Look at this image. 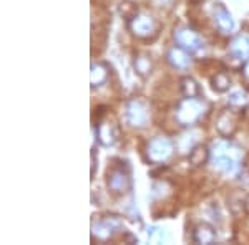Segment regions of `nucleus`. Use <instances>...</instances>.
I'll return each instance as SVG.
<instances>
[{
	"mask_svg": "<svg viewBox=\"0 0 249 245\" xmlns=\"http://www.w3.org/2000/svg\"><path fill=\"white\" fill-rule=\"evenodd\" d=\"M208 110V103L199 98H183L176 104L175 119L179 126H195L204 118Z\"/></svg>",
	"mask_w": 249,
	"mask_h": 245,
	"instance_id": "f257e3e1",
	"label": "nucleus"
},
{
	"mask_svg": "<svg viewBox=\"0 0 249 245\" xmlns=\"http://www.w3.org/2000/svg\"><path fill=\"white\" fill-rule=\"evenodd\" d=\"M241 149L232 144L228 143H218L214 147V154H213V166L214 169L224 176L236 174L241 163Z\"/></svg>",
	"mask_w": 249,
	"mask_h": 245,
	"instance_id": "f03ea898",
	"label": "nucleus"
},
{
	"mask_svg": "<svg viewBox=\"0 0 249 245\" xmlns=\"http://www.w3.org/2000/svg\"><path fill=\"white\" fill-rule=\"evenodd\" d=\"M107 187L115 196H122L131 191V172L126 161H113V164L108 166Z\"/></svg>",
	"mask_w": 249,
	"mask_h": 245,
	"instance_id": "7ed1b4c3",
	"label": "nucleus"
},
{
	"mask_svg": "<svg viewBox=\"0 0 249 245\" xmlns=\"http://www.w3.org/2000/svg\"><path fill=\"white\" fill-rule=\"evenodd\" d=\"M128 30L140 40H155L160 33V23L158 20L153 18L151 15L138 12L130 22H126Z\"/></svg>",
	"mask_w": 249,
	"mask_h": 245,
	"instance_id": "20e7f679",
	"label": "nucleus"
},
{
	"mask_svg": "<svg viewBox=\"0 0 249 245\" xmlns=\"http://www.w3.org/2000/svg\"><path fill=\"white\" fill-rule=\"evenodd\" d=\"M122 230V220L116 215H100L93 222L91 227V235L93 240L98 242H108Z\"/></svg>",
	"mask_w": 249,
	"mask_h": 245,
	"instance_id": "39448f33",
	"label": "nucleus"
},
{
	"mask_svg": "<svg viewBox=\"0 0 249 245\" xmlns=\"http://www.w3.org/2000/svg\"><path fill=\"white\" fill-rule=\"evenodd\" d=\"M124 119L131 128H144L150 119V106L143 98H131L124 106Z\"/></svg>",
	"mask_w": 249,
	"mask_h": 245,
	"instance_id": "423d86ee",
	"label": "nucleus"
},
{
	"mask_svg": "<svg viewBox=\"0 0 249 245\" xmlns=\"http://www.w3.org/2000/svg\"><path fill=\"white\" fill-rule=\"evenodd\" d=\"M173 143L168 138L163 136H156L146 144V149H144V156L146 161L151 164H163L173 156Z\"/></svg>",
	"mask_w": 249,
	"mask_h": 245,
	"instance_id": "0eeeda50",
	"label": "nucleus"
},
{
	"mask_svg": "<svg viewBox=\"0 0 249 245\" xmlns=\"http://www.w3.org/2000/svg\"><path fill=\"white\" fill-rule=\"evenodd\" d=\"M95 136L96 141L102 146H113L118 141L120 136V128L113 119H110V116L98 113V121L95 126Z\"/></svg>",
	"mask_w": 249,
	"mask_h": 245,
	"instance_id": "6e6552de",
	"label": "nucleus"
},
{
	"mask_svg": "<svg viewBox=\"0 0 249 245\" xmlns=\"http://www.w3.org/2000/svg\"><path fill=\"white\" fill-rule=\"evenodd\" d=\"M175 42H176V45L188 50L190 53L198 51L199 48L203 47V40L199 37L198 32L186 25H181V27H178V29H175Z\"/></svg>",
	"mask_w": 249,
	"mask_h": 245,
	"instance_id": "1a4fd4ad",
	"label": "nucleus"
},
{
	"mask_svg": "<svg viewBox=\"0 0 249 245\" xmlns=\"http://www.w3.org/2000/svg\"><path fill=\"white\" fill-rule=\"evenodd\" d=\"M238 121H239V114L236 111V108H228L223 110L218 116V121H216V130L223 138H231L234 134V131L238 130Z\"/></svg>",
	"mask_w": 249,
	"mask_h": 245,
	"instance_id": "9d476101",
	"label": "nucleus"
},
{
	"mask_svg": "<svg viewBox=\"0 0 249 245\" xmlns=\"http://www.w3.org/2000/svg\"><path fill=\"white\" fill-rule=\"evenodd\" d=\"M230 57L231 60L239 63V66L243 68L244 63L249 60V38L244 35H239L231 42L230 45Z\"/></svg>",
	"mask_w": 249,
	"mask_h": 245,
	"instance_id": "9b49d317",
	"label": "nucleus"
},
{
	"mask_svg": "<svg viewBox=\"0 0 249 245\" xmlns=\"http://www.w3.org/2000/svg\"><path fill=\"white\" fill-rule=\"evenodd\" d=\"M213 20H214V25L219 30V33H231L234 29V20H232L230 12L226 10V7H223L221 3L214 7Z\"/></svg>",
	"mask_w": 249,
	"mask_h": 245,
	"instance_id": "f8f14e48",
	"label": "nucleus"
},
{
	"mask_svg": "<svg viewBox=\"0 0 249 245\" xmlns=\"http://www.w3.org/2000/svg\"><path fill=\"white\" fill-rule=\"evenodd\" d=\"M166 60L173 68H176V70H184V68H188L191 63L190 51L184 50V48H181V47H178V45L168 50Z\"/></svg>",
	"mask_w": 249,
	"mask_h": 245,
	"instance_id": "ddd939ff",
	"label": "nucleus"
},
{
	"mask_svg": "<svg viewBox=\"0 0 249 245\" xmlns=\"http://www.w3.org/2000/svg\"><path fill=\"white\" fill-rule=\"evenodd\" d=\"M193 240L196 244H213L216 240V230L214 227L208 222H201L193 230Z\"/></svg>",
	"mask_w": 249,
	"mask_h": 245,
	"instance_id": "4468645a",
	"label": "nucleus"
},
{
	"mask_svg": "<svg viewBox=\"0 0 249 245\" xmlns=\"http://www.w3.org/2000/svg\"><path fill=\"white\" fill-rule=\"evenodd\" d=\"M211 158V151L208 149L204 144H195L193 149L188 152V161L193 167H201L210 161Z\"/></svg>",
	"mask_w": 249,
	"mask_h": 245,
	"instance_id": "2eb2a0df",
	"label": "nucleus"
},
{
	"mask_svg": "<svg viewBox=\"0 0 249 245\" xmlns=\"http://www.w3.org/2000/svg\"><path fill=\"white\" fill-rule=\"evenodd\" d=\"M133 66H135V71L138 76L142 78H148L153 71V60H151V55L146 53V51H142L135 57V62H133Z\"/></svg>",
	"mask_w": 249,
	"mask_h": 245,
	"instance_id": "dca6fc26",
	"label": "nucleus"
},
{
	"mask_svg": "<svg viewBox=\"0 0 249 245\" xmlns=\"http://www.w3.org/2000/svg\"><path fill=\"white\" fill-rule=\"evenodd\" d=\"M108 76H110V68H108L107 63L96 62L91 65L90 78H91V86L93 88H100V86L105 85L108 82Z\"/></svg>",
	"mask_w": 249,
	"mask_h": 245,
	"instance_id": "f3484780",
	"label": "nucleus"
},
{
	"mask_svg": "<svg viewBox=\"0 0 249 245\" xmlns=\"http://www.w3.org/2000/svg\"><path fill=\"white\" fill-rule=\"evenodd\" d=\"M179 91H181L184 98H199L201 96V88H199L196 80L191 78V76L181 78V82H179Z\"/></svg>",
	"mask_w": 249,
	"mask_h": 245,
	"instance_id": "a211bd4d",
	"label": "nucleus"
},
{
	"mask_svg": "<svg viewBox=\"0 0 249 245\" xmlns=\"http://www.w3.org/2000/svg\"><path fill=\"white\" fill-rule=\"evenodd\" d=\"M231 86V78L230 75L224 70L221 71H214V75L211 76V88L216 91V93H224L228 91Z\"/></svg>",
	"mask_w": 249,
	"mask_h": 245,
	"instance_id": "6ab92c4d",
	"label": "nucleus"
},
{
	"mask_svg": "<svg viewBox=\"0 0 249 245\" xmlns=\"http://www.w3.org/2000/svg\"><path fill=\"white\" fill-rule=\"evenodd\" d=\"M138 12H140L138 5L133 2H124V3H122V7H120V14H122V17L124 18V22H130Z\"/></svg>",
	"mask_w": 249,
	"mask_h": 245,
	"instance_id": "aec40b11",
	"label": "nucleus"
},
{
	"mask_svg": "<svg viewBox=\"0 0 249 245\" xmlns=\"http://www.w3.org/2000/svg\"><path fill=\"white\" fill-rule=\"evenodd\" d=\"M148 239H150L151 244H163L168 240V234L164 232V229H150V232H148Z\"/></svg>",
	"mask_w": 249,
	"mask_h": 245,
	"instance_id": "412c9836",
	"label": "nucleus"
},
{
	"mask_svg": "<svg viewBox=\"0 0 249 245\" xmlns=\"http://www.w3.org/2000/svg\"><path fill=\"white\" fill-rule=\"evenodd\" d=\"M246 103H248V98H246V95H244L243 91H234V93L230 96V106L231 108L239 110V108H243Z\"/></svg>",
	"mask_w": 249,
	"mask_h": 245,
	"instance_id": "4be33fe9",
	"label": "nucleus"
},
{
	"mask_svg": "<svg viewBox=\"0 0 249 245\" xmlns=\"http://www.w3.org/2000/svg\"><path fill=\"white\" fill-rule=\"evenodd\" d=\"M175 2L176 0H151V3H153L155 9L163 10V12L171 10L173 7H175Z\"/></svg>",
	"mask_w": 249,
	"mask_h": 245,
	"instance_id": "5701e85b",
	"label": "nucleus"
},
{
	"mask_svg": "<svg viewBox=\"0 0 249 245\" xmlns=\"http://www.w3.org/2000/svg\"><path fill=\"white\" fill-rule=\"evenodd\" d=\"M241 70H243V73L246 75L248 78H249V60H248L246 63H244V65H243V68H241Z\"/></svg>",
	"mask_w": 249,
	"mask_h": 245,
	"instance_id": "b1692460",
	"label": "nucleus"
},
{
	"mask_svg": "<svg viewBox=\"0 0 249 245\" xmlns=\"http://www.w3.org/2000/svg\"><path fill=\"white\" fill-rule=\"evenodd\" d=\"M248 204H249V202H248Z\"/></svg>",
	"mask_w": 249,
	"mask_h": 245,
	"instance_id": "393cba45",
	"label": "nucleus"
}]
</instances>
